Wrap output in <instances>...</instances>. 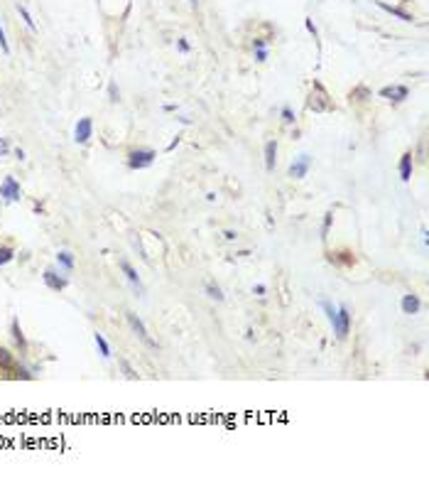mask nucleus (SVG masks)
<instances>
[{"label":"nucleus","instance_id":"f257e3e1","mask_svg":"<svg viewBox=\"0 0 429 479\" xmlns=\"http://www.w3.org/2000/svg\"><path fill=\"white\" fill-rule=\"evenodd\" d=\"M331 327H334L336 339H346V335L351 332V312H348L346 305L336 307V317L331 319Z\"/></svg>","mask_w":429,"mask_h":479},{"label":"nucleus","instance_id":"f03ea898","mask_svg":"<svg viewBox=\"0 0 429 479\" xmlns=\"http://www.w3.org/2000/svg\"><path fill=\"white\" fill-rule=\"evenodd\" d=\"M154 158H157V153H154V150H133L128 155V165L133 170H145V167H150L154 162Z\"/></svg>","mask_w":429,"mask_h":479},{"label":"nucleus","instance_id":"7ed1b4c3","mask_svg":"<svg viewBox=\"0 0 429 479\" xmlns=\"http://www.w3.org/2000/svg\"><path fill=\"white\" fill-rule=\"evenodd\" d=\"M125 317H128V322H130L133 332H135V335L140 337V342H142L145 347H150V349H157V342H152V339H150V335H147V327L142 324V319H140L135 312H128Z\"/></svg>","mask_w":429,"mask_h":479},{"label":"nucleus","instance_id":"20e7f679","mask_svg":"<svg viewBox=\"0 0 429 479\" xmlns=\"http://www.w3.org/2000/svg\"><path fill=\"white\" fill-rule=\"evenodd\" d=\"M0 197H3L5 202H20L22 190H20V184L15 182V177H5L3 179V184H0Z\"/></svg>","mask_w":429,"mask_h":479},{"label":"nucleus","instance_id":"39448f33","mask_svg":"<svg viewBox=\"0 0 429 479\" xmlns=\"http://www.w3.org/2000/svg\"><path fill=\"white\" fill-rule=\"evenodd\" d=\"M309 167H311V155H306V153H302L292 165H290V177H294V179H302V177H306V172H309Z\"/></svg>","mask_w":429,"mask_h":479},{"label":"nucleus","instance_id":"423d86ee","mask_svg":"<svg viewBox=\"0 0 429 479\" xmlns=\"http://www.w3.org/2000/svg\"><path fill=\"white\" fill-rule=\"evenodd\" d=\"M91 133H93V121L91 118H79V123L74 128V140L84 145V143H89Z\"/></svg>","mask_w":429,"mask_h":479},{"label":"nucleus","instance_id":"0eeeda50","mask_svg":"<svg viewBox=\"0 0 429 479\" xmlns=\"http://www.w3.org/2000/svg\"><path fill=\"white\" fill-rule=\"evenodd\" d=\"M121 271H123L125 278L130 280V285L138 290V295H145V287H142V283H140V275H138V271H135L128 261H121Z\"/></svg>","mask_w":429,"mask_h":479},{"label":"nucleus","instance_id":"6e6552de","mask_svg":"<svg viewBox=\"0 0 429 479\" xmlns=\"http://www.w3.org/2000/svg\"><path fill=\"white\" fill-rule=\"evenodd\" d=\"M407 94H410L407 86H385V89H380V96L383 98H390V101H395V103L405 101Z\"/></svg>","mask_w":429,"mask_h":479},{"label":"nucleus","instance_id":"1a4fd4ad","mask_svg":"<svg viewBox=\"0 0 429 479\" xmlns=\"http://www.w3.org/2000/svg\"><path fill=\"white\" fill-rule=\"evenodd\" d=\"M45 283H47V287H49V290H57V292L66 287V278H61L59 273H54L52 268H49V271H45Z\"/></svg>","mask_w":429,"mask_h":479},{"label":"nucleus","instance_id":"9d476101","mask_svg":"<svg viewBox=\"0 0 429 479\" xmlns=\"http://www.w3.org/2000/svg\"><path fill=\"white\" fill-rule=\"evenodd\" d=\"M275 160H277V143L275 140H267L265 143V167L270 172L275 170Z\"/></svg>","mask_w":429,"mask_h":479},{"label":"nucleus","instance_id":"9b49d317","mask_svg":"<svg viewBox=\"0 0 429 479\" xmlns=\"http://www.w3.org/2000/svg\"><path fill=\"white\" fill-rule=\"evenodd\" d=\"M422 307V300L417 298V295H405L402 298V312L405 315H417Z\"/></svg>","mask_w":429,"mask_h":479},{"label":"nucleus","instance_id":"f8f14e48","mask_svg":"<svg viewBox=\"0 0 429 479\" xmlns=\"http://www.w3.org/2000/svg\"><path fill=\"white\" fill-rule=\"evenodd\" d=\"M400 179L402 182H410L412 179V153H405L400 158Z\"/></svg>","mask_w":429,"mask_h":479},{"label":"nucleus","instance_id":"ddd939ff","mask_svg":"<svg viewBox=\"0 0 429 479\" xmlns=\"http://www.w3.org/2000/svg\"><path fill=\"white\" fill-rule=\"evenodd\" d=\"M10 335H13V339L20 344V349H27V342H25V335H22V329H20V322H17V317L10 322Z\"/></svg>","mask_w":429,"mask_h":479},{"label":"nucleus","instance_id":"4468645a","mask_svg":"<svg viewBox=\"0 0 429 479\" xmlns=\"http://www.w3.org/2000/svg\"><path fill=\"white\" fill-rule=\"evenodd\" d=\"M57 261H59V266L69 273V271H74V255L69 253V251H59L57 253Z\"/></svg>","mask_w":429,"mask_h":479},{"label":"nucleus","instance_id":"2eb2a0df","mask_svg":"<svg viewBox=\"0 0 429 479\" xmlns=\"http://www.w3.org/2000/svg\"><path fill=\"white\" fill-rule=\"evenodd\" d=\"M93 342H96V347H98V351H101V356L103 359H110V347H108V342H106V337L103 335H93Z\"/></svg>","mask_w":429,"mask_h":479},{"label":"nucleus","instance_id":"dca6fc26","mask_svg":"<svg viewBox=\"0 0 429 479\" xmlns=\"http://www.w3.org/2000/svg\"><path fill=\"white\" fill-rule=\"evenodd\" d=\"M206 295H209V298L211 300H216V303H223V292H221V287L218 285H214V283H206Z\"/></svg>","mask_w":429,"mask_h":479},{"label":"nucleus","instance_id":"f3484780","mask_svg":"<svg viewBox=\"0 0 429 479\" xmlns=\"http://www.w3.org/2000/svg\"><path fill=\"white\" fill-rule=\"evenodd\" d=\"M378 5H380L383 10H387V13H393L395 17H400V20H405V22H410V20H412V17H410L407 13H402V10H398V8H393V5H385V3H378Z\"/></svg>","mask_w":429,"mask_h":479},{"label":"nucleus","instance_id":"a211bd4d","mask_svg":"<svg viewBox=\"0 0 429 479\" xmlns=\"http://www.w3.org/2000/svg\"><path fill=\"white\" fill-rule=\"evenodd\" d=\"M17 13H20V15H22V20H25V25H27V27H30V30H32V32H34V30H37V27H34V20H32V15H30V13H27V8H25V5H20V3H17Z\"/></svg>","mask_w":429,"mask_h":479},{"label":"nucleus","instance_id":"6ab92c4d","mask_svg":"<svg viewBox=\"0 0 429 479\" xmlns=\"http://www.w3.org/2000/svg\"><path fill=\"white\" fill-rule=\"evenodd\" d=\"M255 59H258V62H265V59H267L265 40H255Z\"/></svg>","mask_w":429,"mask_h":479},{"label":"nucleus","instance_id":"aec40b11","mask_svg":"<svg viewBox=\"0 0 429 479\" xmlns=\"http://www.w3.org/2000/svg\"><path fill=\"white\" fill-rule=\"evenodd\" d=\"M13 258H15V251H13V248H8V246H3V248H0V266L10 263Z\"/></svg>","mask_w":429,"mask_h":479},{"label":"nucleus","instance_id":"412c9836","mask_svg":"<svg viewBox=\"0 0 429 479\" xmlns=\"http://www.w3.org/2000/svg\"><path fill=\"white\" fill-rule=\"evenodd\" d=\"M0 366H13V354L8 351V349H3V347H0Z\"/></svg>","mask_w":429,"mask_h":479},{"label":"nucleus","instance_id":"4be33fe9","mask_svg":"<svg viewBox=\"0 0 429 479\" xmlns=\"http://www.w3.org/2000/svg\"><path fill=\"white\" fill-rule=\"evenodd\" d=\"M121 368H123V374L128 376V379H138V374H135V368L125 361V359H121Z\"/></svg>","mask_w":429,"mask_h":479},{"label":"nucleus","instance_id":"5701e85b","mask_svg":"<svg viewBox=\"0 0 429 479\" xmlns=\"http://www.w3.org/2000/svg\"><path fill=\"white\" fill-rule=\"evenodd\" d=\"M0 49H3L5 54H10V45H8V37H5V30L0 27Z\"/></svg>","mask_w":429,"mask_h":479},{"label":"nucleus","instance_id":"b1692460","mask_svg":"<svg viewBox=\"0 0 429 479\" xmlns=\"http://www.w3.org/2000/svg\"><path fill=\"white\" fill-rule=\"evenodd\" d=\"M282 121H285V123H294V111H292L290 106L282 108Z\"/></svg>","mask_w":429,"mask_h":479},{"label":"nucleus","instance_id":"393cba45","mask_svg":"<svg viewBox=\"0 0 429 479\" xmlns=\"http://www.w3.org/2000/svg\"><path fill=\"white\" fill-rule=\"evenodd\" d=\"M331 219H334V214L329 211V214L324 216V226H322V239H326V234H329V226H331Z\"/></svg>","mask_w":429,"mask_h":479},{"label":"nucleus","instance_id":"a878e982","mask_svg":"<svg viewBox=\"0 0 429 479\" xmlns=\"http://www.w3.org/2000/svg\"><path fill=\"white\" fill-rule=\"evenodd\" d=\"M108 94H110V101H118V89H115V84L108 86Z\"/></svg>","mask_w":429,"mask_h":479},{"label":"nucleus","instance_id":"bb28decb","mask_svg":"<svg viewBox=\"0 0 429 479\" xmlns=\"http://www.w3.org/2000/svg\"><path fill=\"white\" fill-rule=\"evenodd\" d=\"M223 239H226V241H236V239H238V234L228 229V231H223Z\"/></svg>","mask_w":429,"mask_h":479},{"label":"nucleus","instance_id":"cd10ccee","mask_svg":"<svg viewBox=\"0 0 429 479\" xmlns=\"http://www.w3.org/2000/svg\"><path fill=\"white\" fill-rule=\"evenodd\" d=\"M3 155H8V143H5V138H0V158Z\"/></svg>","mask_w":429,"mask_h":479},{"label":"nucleus","instance_id":"c85d7f7f","mask_svg":"<svg viewBox=\"0 0 429 479\" xmlns=\"http://www.w3.org/2000/svg\"><path fill=\"white\" fill-rule=\"evenodd\" d=\"M253 292H255V295H265V292H267V287H265V285H255V287H253Z\"/></svg>","mask_w":429,"mask_h":479},{"label":"nucleus","instance_id":"c756f323","mask_svg":"<svg viewBox=\"0 0 429 479\" xmlns=\"http://www.w3.org/2000/svg\"><path fill=\"white\" fill-rule=\"evenodd\" d=\"M304 25H306V30H309V32H314V34H317V27H314V22H311V20H304Z\"/></svg>","mask_w":429,"mask_h":479},{"label":"nucleus","instance_id":"7c9ffc66","mask_svg":"<svg viewBox=\"0 0 429 479\" xmlns=\"http://www.w3.org/2000/svg\"><path fill=\"white\" fill-rule=\"evenodd\" d=\"M17 376H22V379H32V374H27L25 368H17Z\"/></svg>","mask_w":429,"mask_h":479},{"label":"nucleus","instance_id":"2f4dec72","mask_svg":"<svg viewBox=\"0 0 429 479\" xmlns=\"http://www.w3.org/2000/svg\"><path fill=\"white\" fill-rule=\"evenodd\" d=\"M179 49H182V52H189V45H186L184 40H179Z\"/></svg>","mask_w":429,"mask_h":479},{"label":"nucleus","instance_id":"473e14b6","mask_svg":"<svg viewBox=\"0 0 429 479\" xmlns=\"http://www.w3.org/2000/svg\"><path fill=\"white\" fill-rule=\"evenodd\" d=\"M189 3H194V5H197V3H199V0H189Z\"/></svg>","mask_w":429,"mask_h":479}]
</instances>
